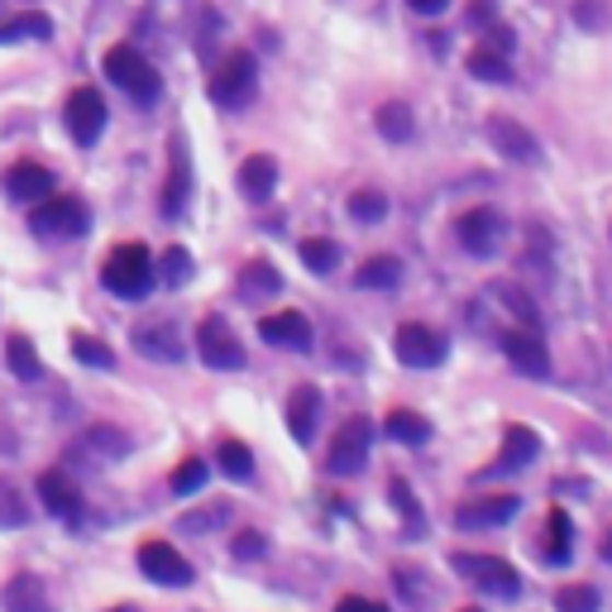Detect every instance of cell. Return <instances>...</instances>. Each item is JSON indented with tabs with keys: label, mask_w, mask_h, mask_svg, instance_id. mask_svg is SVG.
<instances>
[{
	"label": "cell",
	"mask_w": 612,
	"mask_h": 612,
	"mask_svg": "<svg viewBox=\"0 0 612 612\" xmlns=\"http://www.w3.org/2000/svg\"><path fill=\"white\" fill-rule=\"evenodd\" d=\"M153 278H159V268H153V254L145 244H115L106 254V268H101V282H106V292H115L120 302H145L153 292Z\"/></svg>",
	"instance_id": "1"
},
{
	"label": "cell",
	"mask_w": 612,
	"mask_h": 612,
	"mask_svg": "<svg viewBox=\"0 0 612 612\" xmlns=\"http://www.w3.org/2000/svg\"><path fill=\"white\" fill-rule=\"evenodd\" d=\"M106 77L115 86L125 91L129 101H139V106H153V101L163 96V77H159V68L139 54L135 44H115L111 54H106Z\"/></svg>",
	"instance_id": "2"
},
{
	"label": "cell",
	"mask_w": 612,
	"mask_h": 612,
	"mask_svg": "<svg viewBox=\"0 0 612 612\" xmlns=\"http://www.w3.org/2000/svg\"><path fill=\"white\" fill-rule=\"evenodd\" d=\"M206 91H211V101L220 111L250 106L254 91H258V62H254V54H244V48L226 54V58H220V68L211 72V82H206Z\"/></svg>",
	"instance_id": "3"
},
{
	"label": "cell",
	"mask_w": 612,
	"mask_h": 612,
	"mask_svg": "<svg viewBox=\"0 0 612 612\" xmlns=\"http://www.w3.org/2000/svg\"><path fill=\"white\" fill-rule=\"evenodd\" d=\"M454 234H460L464 254L474 258H493L507 244V216L498 206H474V211H464L454 220Z\"/></svg>",
	"instance_id": "4"
},
{
	"label": "cell",
	"mask_w": 612,
	"mask_h": 612,
	"mask_svg": "<svg viewBox=\"0 0 612 612\" xmlns=\"http://www.w3.org/2000/svg\"><path fill=\"white\" fill-rule=\"evenodd\" d=\"M369 446H373V431L363 416H349V422L335 431L331 450H325V469H331L335 478H355L363 474V464H369Z\"/></svg>",
	"instance_id": "5"
},
{
	"label": "cell",
	"mask_w": 612,
	"mask_h": 612,
	"mask_svg": "<svg viewBox=\"0 0 612 612\" xmlns=\"http://www.w3.org/2000/svg\"><path fill=\"white\" fill-rule=\"evenodd\" d=\"M86 206L77 201V197H48V201H38L34 211H30V230L34 234H44V240H77V234H86Z\"/></svg>",
	"instance_id": "6"
},
{
	"label": "cell",
	"mask_w": 612,
	"mask_h": 612,
	"mask_svg": "<svg viewBox=\"0 0 612 612\" xmlns=\"http://www.w3.org/2000/svg\"><path fill=\"white\" fill-rule=\"evenodd\" d=\"M450 565L460 569L469 584H478L484 593H493V598H517L522 593V575H517L503 555H454Z\"/></svg>",
	"instance_id": "7"
},
{
	"label": "cell",
	"mask_w": 612,
	"mask_h": 612,
	"mask_svg": "<svg viewBox=\"0 0 612 612\" xmlns=\"http://www.w3.org/2000/svg\"><path fill=\"white\" fill-rule=\"evenodd\" d=\"M129 450H135V436H129L125 426H111V422L86 426V431L72 440V460H82V464H120V460H129Z\"/></svg>",
	"instance_id": "8"
},
{
	"label": "cell",
	"mask_w": 612,
	"mask_h": 612,
	"mask_svg": "<svg viewBox=\"0 0 612 612\" xmlns=\"http://www.w3.org/2000/svg\"><path fill=\"white\" fill-rule=\"evenodd\" d=\"M62 120H68V135L77 139L82 149H91L101 135H106V96L96 86H77L62 106Z\"/></svg>",
	"instance_id": "9"
},
{
	"label": "cell",
	"mask_w": 612,
	"mask_h": 612,
	"mask_svg": "<svg viewBox=\"0 0 612 612\" xmlns=\"http://www.w3.org/2000/svg\"><path fill=\"white\" fill-rule=\"evenodd\" d=\"M197 355H201L206 369H220V373L244 369V345L234 340V331L226 325V316H206L197 325Z\"/></svg>",
	"instance_id": "10"
},
{
	"label": "cell",
	"mask_w": 612,
	"mask_h": 612,
	"mask_svg": "<svg viewBox=\"0 0 612 612\" xmlns=\"http://www.w3.org/2000/svg\"><path fill=\"white\" fill-rule=\"evenodd\" d=\"M393 349H397V359L407 363V369H436V363H446V335L431 331V325H422V321H407V325H397V335H393Z\"/></svg>",
	"instance_id": "11"
},
{
	"label": "cell",
	"mask_w": 612,
	"mask_h": 612,
	"mask_svg": "<svg viewBox=\"0 0 612 612\" xmlns=\"http://www.w3.org/2000/svg\"><path fill=\"white\" fill-rule=\"evenodd\" d=\"M488 145L498 149L507 163H522V168L541 163V139L531 135L522 120H512V115H493L488 120Z\"/></svg>",
	"instance_id": "12"
},
{
	"label": "cell",
	"mask_w": 612,
	"mask_h": 612,
	"mask_svg": "<svg viewBox=\"0 0 612 612\" xmlns=\"http://www.w3.org/2000/svg\"><path fill=\"white\" fill-rule=\"evenodd\" d=\"M139 569H145L159 589H187V584L197 579L187 559L173 551V541H145L139 545Z\"/></svg>",
	"instance_id": "13"
},
{
	"label": "cell",
	"mask_w": 612,
	"mask_h": 612,
	"mask_svg": "<svg viewBox=\"0 0 612 612\" xmlns=\"http://www.w3.org/2000/svg\"><path fill=\"white\" fill-rule=\"evenodd\" d=\"M522 512V498L517 493H493V498H469L460 503V512H454V527L460 531H484V527H503L512 522V517Z\"/></svg>",
	"instance_id": "14"
},
{
	"label": "cell",
	"mask_w": 612,
	"mask_h": 612,
	"mask_svg": "<svg viewBox=\"0 0 612 612\" xmlns=\"http://www.w3.org/2000/svg\"><path fill=\"white\" fill-rule=\"evenodd\" d=\"M38 498H44V512H54L58 522L68 527H82V493L62 469H44L38 474Z\"/></svg>",
	"instance_id": "15"
},
{
	"label": "cell",
	"mask_w": 612,
	"mask_h": 612,
	"mask_svg": "<svg viewBox=\"0 0 612 612\" xmlns=\"http://www.w3.org/2000/svg\"><path fill=\"white\" fill-rule=\"evenodd\" d=\"M503 355L517 373H527V379H551V349H545V340L536 331H507Z\"/></svg>",
	"instance_id": "16"
},
{
	"label": "cell",
	"mask_w": 612,
	"mask_h": 612,
	"mask_svg": "<svg viewBox=\"0 0 612 612\" xmlns=\"http://www.w3.org/2000/svg\"><path fill=\"white\" fill-rule=\"evenodd\" d=\"M282 422H288V436L297 446H311L316 440V422H321V388L316 383L292 388L288 402H282Z\"/></svg>",
	"instance_id": "17"
},
{
	"label": "cell",
	"mask_w": 612,
	"mask_h": 612,
	"mask_svg": "<svg viewBox=\"0 0 612 612\" xmlns=\"http://www.w3.org/2000/svg\"><path fill=\"white\" fill-rule=\"evenodd\" d=\"M168 177H163V201H159V211L168 216V220H177L182 211H187V197H192V153H187V145H168Z\"/></svg>",
	"instance_id": "18"
},
{
	"label": "cell",
	"mask_w": 612,
	"mask_h": 612,
	"mask_svg": "<svg viewBox=\"0 0 612 612\" xmlns=\"http://www.w3.org/2000/svg\"><path fill=\"white\" fill-rule=\"evenodd\" d=\"M258 335L278 349H292V355H307L311 349V321L292 307H282V311H273V316L258 321Z\"/></svg>",
	"instance_id": "19"
},
{
	"label": "cell",
	"mask_w": 612,
	"mask_h": 612,
	"mask_svg": "<svg viewBox=\"0 0 612 612\" xmlns=\"http://www.w3.org/2000/svg\"><path fill=\"white\" fill-rule=\"evenodd\" d=\"M129 340L135 349L153 363H177L182 359V340H177V325L173 321H139L135 331H129Z\"/></svg>",
	"instance_id": "20"
},
{
	"label": "cell",
	"mask_w": 612,
	"mask_h": 612,
	"mask_svg": "<svg viewBox=\"0 0 612 612\" xmlns=\"http://www.w3.org/2000/svg\"><path fill=\"white\" fill-rule=\"evenodd\" d=\"M5 192H10V201H30V206H38V201H48L58 192V182H54V173H48L44 163H15L5 173Z\"/></svg>",
	"instance_id": "21"
},
{
	"label": "cell",
	"mask_w": 612,
	"mask_h": 612,
	"mask_svg": "<svg viewBox=\"0 0 612 612\" xmlns=\"http://www.w3.org/2000/svg\"><path fill=\"white\" fill-rule=\"evenodd\" d=\"M273 192H278V159H273V153H250V159L240 163V197L264 206Z\"/></svg>",
	"instance_id": "22"
},
{
	"label": "cell",
	"mask_w": 612,
	"mask_h": 612,
	"mask_svg": "<svg viewBox=\"0 0 612 612\" xmlns=\"http://www.w3.org/2000/svg\"><path fill=\"white\" fill-rule=\"evenodd\" d=\"M536 454H541V436L531 431V426H507V431H503V450H498V460H493L488 474H512V469H527Z\"/></svg>",
	"instance_id": "23"
},
{
	"label": "cell",
	"mask_w": 612,
	"mask_h": 612,
	"mask_svg": "<svg viewBox=\"0 0 612 612\" xmlns=\"http://www.w3.org/2000/svg\"><path fill=\"white\" fill-rule=\"evenodd\" d=\"M0 603H5V612H54L48 608V589L38 575H15L0 589Z\"/></svg>",
	"instance_id": "24"
},
{
	"label": "cell",
	"mask_w": 612,
	"mask_h": 612,
	"mask_svg": "<svg viewBox=\"0 0 612 612\" xmlns=\"http://www.w3.org/2000/svg\"><path fill=\"white\" fill-rule=\"evenodd\" d=\"M569 555H575V522H569L565 507H551V517H545V559L569 565Z\"/></svg>",
	"instance_id": "25"
},
{
	"label": "cell",
	"mask_w": 612,
	"mask_h": 612,
	"mask_svg": "<svg viewBox=\"0 0 612 612\" xmlns=\"http://www.w3.org/2000/svg\"><path fill=\"white\" fill-rule=\"evenodd\" d=\"M30 38H54V20L44 10H20L15 20L0 24V44H30Z\"/></svg>",
	"instance_id": "26"
},
{
	"label": "cell",
	"mask_w": 612,
	"mask_h": 612,
	"mask_svg": "<svg viewBox=\"0 0 612 612\" xmlns=\"http://www.w3.org/2000/svg\"><path fill=\"white\" fill-rule=\"evenodd\" d=\"M383 431L393 436L397 446H426V440H431V422H426L422 412H407V407H397V412H388Z\"/></svg>",
	"instance_id": "27"
},
{
	"label": "cell",
	"mask_w": 612,
	"mask_h": 612,
	"mask_svg": "<svg viewBox=\"0 0 612 612\" xmlns=\"http://www.w3.org/2000/svg\"><path fill=\"white\" fill-rule=\"evenodd\" d=\"M240 292L250 297H278L282 292V273L268 264V258H250V264H244V273H240Z\"/></svg>",
	"instance_id": "28"
},
{
	"label": "cell",
	"mask_w": 612,
	"mask_h": 612,
	"mask_svg": "<svg viewBox=\"0 0 612 612\" xmlns=\"http://www.w3.org/2000/svg\"><path fill=\"white\" fill-rule=\"evenodd\" d=\"M355 282L359 288H369V292H388V288H397L402 282V258L393 254H379V258H369L359 273H355Z\"/></svg>",
	"instance_id": "29"
},
{
	"label": "cell",
	"mask_w": 612,
	"mask_h": 612,
	"mask_svg": "<svg viewBox=\"0 0 612 612\" xmlns=\"http://www.w3.org/2000/svg\"><path fill=\"white\" fill-rule=\"evenodd\" d=\"M226 522H230V503H226V498H216V503H206L201 512L177 517V531H182V536H206V531H220Z\"/></svg>",
	"instance_id": "30"
},
{
	"label": "cell",
	"mask_w": 612,
	"mask_h": 612,
	"mask_svg": "<svg viewBox=\"0 0 612 612\" xmlns=\"http://www.w3.org/2000/svg\"><path fill=\"white\" fill-rule=\"evenodd\" d=\"M373 125H379V135L388 139V145H407L412 139V129H416V120H412V111L402 106V101H388V106L373 115Z\"/></svg>",
	"instance_id": "31"
},
{
	"label": "cell",
	"mask_w": 612,
	"mask_h": 612,
	"mask_svg": "<svg viewBox=\"0 0 612 612\" xmlns=\"http://www.w3.org/2000/svg\"><path fill=\"white\" fill-rule=\"evenodd\" d=\"M5 363H10V373H15V379H24V383H34L38 373H44L34 340H24V335H10V340H5Z\"/></svg>",
	"instance_id": "32"
},
{
	"label": "cell",
	"mask_w": 612,
	"mask_h": 612,
	"mask_svg": "<svg viewBox=\"0 0 612 612\" xmlns=\"http://www.w3.org/2000/svg\"><path fill=\"white\" fill-rule=\"evenodd\" d=\"M469 77H478V82L503 86V82H512V62H507L503 54H493V48L478 44L474 54H469Z\"/></svg>",
	"instance_id": "33"
},
{
	"label": "cell",
	"mask_w": 612,
	"mask_h": 612,
	"mask_svg": "<svg viewBox=\"0 0 612 612\" xmlns=\"http://www.w3.org/2000/svg\"><path fill=\"white\" fill-rule=\"evenodd\" d=\"M488 297H503V302H507V311H512V316L522 321V331H536V325H541L536 307H531V297H527L522 288H512V282H493V288H488Z\"/></svg>",
	"instance_id": "34"
},
{
	"label": "cell",
	"mask_w": 612,
	"mask_h": 612,
	"mask_svg": "<svg viewBox=\"0 0 612 612\" xmlns=\"http://www.w3.org/2000/svg\"><path fill=\"white\" fill-rule=\"evenodd\" d=\"M216 464L226 469L230 478H250L254 474V454H250V446H244V440H220Z\"/></svg>",
	"instance_id": "35"
},
{
	"label": "cell",
	"mask_w": 612,
	"mask_h": 612,
	"mask_svg": "<svg viewBox=\"0 0 612 612\" xmlns=\"http://www.w3.org/2000/svg\"><path fill=\"white\" fill-rule=\"evenodd\" d=\"M388 216V197L373 187H363L349 197V220H359V226H379V220Z\"/></svg>",
	"instance_id": "36"
},
{
	"label": "cell",
	"mask_w": 612,
	"mask_h": 612,
	"mask_svg": "<svg viewBox=\"0 0 612 612\" xmlns=\"http://www.w3.org/2000/svg\"><path fill=\"white\" fill-rule=\"evenodd\" d=\"M302 264L311 273H335L340 268V244L335 240H302Z\"/></svg>",
	"instance_id": "37"
},
{
	"label": "cell",
	"mask_w": 612,
	"mask_h": 612,
	"mask_svg": "<svg viewBox=\"0 0 612 612\" xmlns=\"http://www.w3.org/2000/svg\"><path fill=\"white\" fill-rule=\"evenodd\" d=\"M555 612H598V589L593 584H565V589H555Z\"/></svg>",
	"instance_id": "38"
},
{
	"label": "cell",
	"mask_w": 612,
	"mask_h": 612,
	"mask_svg": "<svg viewBox=\"0 0 612 612\" xmlns=\"http://www.w3.org/2000/svg\"><path fill=\"white\" fill-rule=\"evenodd\" d=\"M206 478H211V469H206V460H182L177 474H173V493L177 498H192V493L206 488Z\"/></svg>",
	"instance_id": "39"
},
{
	"label": "cell",
	"mask_w": 612,
	"mask_h": 612,
	"mask_svg": "<svg viewBox=\"0 0 612 612\" xmlns=\"http://www.w3.org/2000/svg\"><path fill=\"white\" fill-rule=\"evenodd\" d=\"M163 282L168 288H187L192 282V254L182 250V244H168V254H163Z\"/></svg>",
	"instance_id": "40"
},
{
	"label": "cell",
	"mask_w": 612,
	"mask_h": 612,
	"mask_svg": "<svg viewBox=\"0 0 612 612\" xmlns=\"http://www.w3.org/2000/svg\"><path fill=\"white\" fill-rule=\"evenodd\" d=\"M72 355L86 363V369H115V355L101 340H91V335H72Z\"/></svg>",
	"instance_id": "41"
},
{
	"label": "cell",
	"mask_w": 612,
	"mask_h": 612,
	"mask_svg": "<svg viewBox=\"0 0 612 612\" xmlns=\"http://www.w3.org/2000/svg\"><path fill=\"white\" fill-rule=\"evenodd\" d=\"M575 20H579V30H608L612 10H608V0H575Z\"/></svg>",
	"instance_id": "42"
},
{
	"label": "cell",
	"mask_w": 612,
	"mask_h": 612,
	"mask_svg": "<svg viewBox=\"0 0 612 612\" xmlns=\"http://www.w3.org/2000/svg\"><path fill=\"white\" fill-rule=\"evenodd\" d=\"M388 498H393V507L402 517H407V527H412V536L416 531H422V512H416V498H412V488L402 484V478H393V484H388Z\"/></svg>",
	"instance_id": "43"
},
{
	"label": "cell",
	"mask_w": 612,
	"mask_h": 612,
	"mask_svg": "<svg viewBox=\"0 0 612 612\" xmlns=\"http://www.w3.org/2000/svg\"><path fill=\"white\" fill-rule=\"evenodd\" d=\"M264 551H268L264 531H240V536H234V559H258Z\"/></svg>",
	"instance_id": "44"
},
{
	"label": "cell",
	"mask_w": 612,
	"mask_h": 612,
	"mask_svg": "<svg viewBox=\"0 0 612 612\" xmlns=\"http://www.w3.org/2000/svg\"><path fill=\"white\" fill-rule=\"evenodd\" d=\"M335 612H388L383 603H373V598H340V608H335Z\"/></svg>",
	"instance_id": "45"
},
{
	"label": "cell",
	"mask_w": 612,
	"mask_h": 612,
	"mask_svg": "<svg viewBox=\"0 0 612 612\" xmlns=\"http://www.w3.org/2000/svg\"><path fill=\"white\" fill-rule=\"evenodd\" d=\"M407 5L416 10V15H446L450 0H407Z\"/></svg>",
	"instance_id": "46"
},
{
	"label": "cell",
	"mask_w": 612,
	"mask_h": 612,
	"mask_svg": "<svg viewBox=\"0 0 612 612\" xmlns=\"http://www.w3.org/2000/svg\"><path fill=\"white\" fill-rule=\"evenodd\" d=\"M603 559H612V531H608V541H603Z\"/></svg>",
	"instance_id": "47"
},
{
	"label": "cell",
	"mask_w": 612,
	"mask_h": 612,
	"mask_svg": "<svg viewBox=\"0 0 612 612\" xmlns=\"http://www.w3.org/2000/svg\"><path fill=\"white\" fill-rule=\"evenodd\" d=\"M460 612H484V608H460Z\"/></svg>",
	"instance_id": "48"
},
{
	"label": "cell",
	"mask_w": 612,
	"mask_h": 612,
	"mask_svg": "<svg viewBox=\"0 0 612 612\" xmlns=\"http://www.w3.org/2000/svg\"><path fill=\"white\" fill-rule=\"evenodd\" d=\"M115 612H129V608H115Z\"/></svg>",
	"instance_id": "49"
}]
</instances>
